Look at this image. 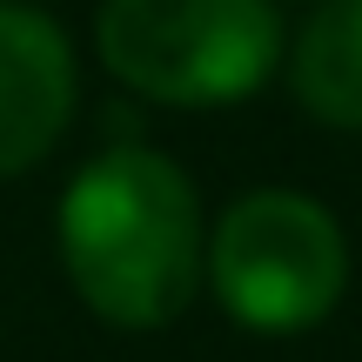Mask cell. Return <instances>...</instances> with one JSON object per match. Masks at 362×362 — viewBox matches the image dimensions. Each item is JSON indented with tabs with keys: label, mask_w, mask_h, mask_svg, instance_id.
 <instances>
[{
	"label": "cell",
	"mask_w": 362,
	"mask_h": 362,
	"mask_svg": "<svg viewBox=\"0 0 362 362\" xmlns=\"http://www.w3.org/2000/svg\"><path fill=\"white\" fill-rule=\"evenodd\" d=\"M61 262L74 296L115 329H168L208 275L202 194L155 148H101L61 194Z\"/></svg>",
	"instance_id": "6da1fadb"
},
{
	"label": "cell",
	"mask_w": 362,
	"mask_h": 362,
	"mask_svg": "<svg viewBox=\"0 0 362 362\" xmlns=\"http://www.w3.org/2000/svg\"><path fill=\"white\" fill-rule=\"evenodd\" d=\"M101 67L161 107H235L282 61L275 0H101Z\"/></svg>",
	"instance_id": "7a4b0ae2"
},
{
	"label": "cell",
	"mask_w": 362,
	"mask_h": 362,
	"mask_svg": "<svg viewBox=\"0 0 362 362\" xmlns=\"http://www.w3.org/2000/svg\"><path fill=\"white\" fill-rule=\"evenodd\" d=\"M208 288L221 315L255 336L315 329L349 288V242L342 221L315 194L255 188L228 202L208 242Z\"/></svg>",
	"instance_id": "3957f363"
},
{
	"label": "cell",
	"mask_w": 362,
	"mask_h": 362,
	"mask_svg": "<svg viewBox=\"0 0 362 362\" xmlns=\"http://www.w3.org/2000/svg\"><path fill=\"white\" fill-rule=\"evenodd\" d=\"M74 121V47L27 0H0V181L27 175Z\"/></svg>",
	"instance_id": "277c9868"
},
{
	"label": "cell",
	"mask_w": 362,
	"mask_h": 362,
	"mask_svg": "<svg viewBox=\"0 0 362 362\" xmlns=\"http://www.w3.org/2000/svg\"><path fill=\"white\" fill-rule=\"evenodd\" d=\"M288 88L329 128H362V0H322L288 54Z\"/></svg>",
	"instance_id": "5b68a950"
}]
</instances>
